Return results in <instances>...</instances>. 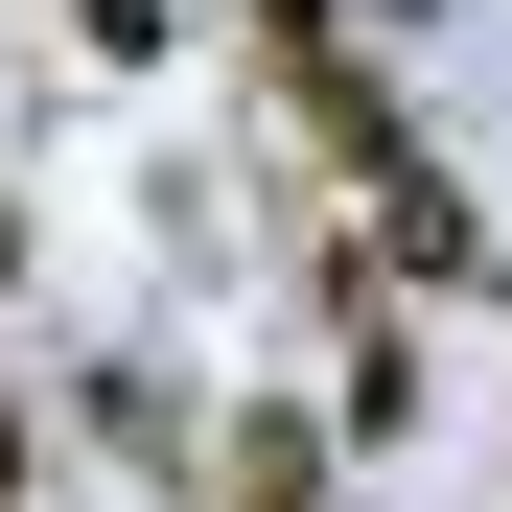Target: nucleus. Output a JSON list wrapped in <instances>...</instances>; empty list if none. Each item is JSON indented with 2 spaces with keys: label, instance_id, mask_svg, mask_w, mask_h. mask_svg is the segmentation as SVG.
<instances>
[{
  "label": "nucleus",
  "instance_id": "nucleus-4",
  "mask_svg": "<svg viewBox=\"0 0 512 512\" xmlns=\"http://www.w3.org/2000/svg\"><path fill=\"white\" fill-rule=\"evenodd\" d=\"M0 512H24V396H0Z\"/></svg>",
  "mask_w": 512,
  "mask_h": 512
},
{
  "label": "nucleus",
  "instance_id": "nucleus-5",
  "mask_svg": "<svg viewBox=\"0 0 512 512\" xmlns=\"http://www.w3.org/2000/svg\"><path fill=\"white\" fill-rule=\"evenodd\" d=\"M0 280H24V210H0Z\"/></svg>",
  "mask_w": 512,
  "mask_h": 512
},
{
  "label": "nucleus",
  "instance_id": "nucleus-2",
  "mask_svg": "<svg viewBox=\"0 0 512 512\" xmlns=\"http://www.w3.org/2000/svg\"><path fill=\"white\" fill-rule=\"evenodd\" d=\"M210 512H326V419H303V396H256L233 443H210Z\"/></svg>",
  "mask_w": 512,
  "mask_h": 512
},
{
  "label": "nucleus",
  "instance_id": "nucleus-3",
  "mask_svg": "<svg viewBox=\"0 0 512 512\" xmlns=\"http://www.w3.org/2000/svg\"><path fill=\"white\" fill-rule=\"evenodd\" d=\"M70 24H94V47H163V0H70Z\"/></svg>",
  "mask_w": 512,
  "mask_h": 512
},
{
  "label": "nucleus",
  "instance_id": "nucleus-1",
  "mask_svg": "<svg viewBox=\"0 0 512 512\" xmlns=\"http://www.w3.org/2000/svg\"><path fill=\"white\" fill-rule=\"evenodd\" d=\"M256 70H280V140H303L326 187H350V210H373V233L419 256V280H489V233H466V187H443V163L396 140V94L350 70V24H326V0H256Z\"/></svg>",
  "mask_w": 512,
  "mask_h": 512
}]
</instances>
